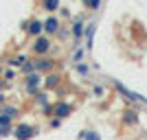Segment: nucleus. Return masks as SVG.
Returning a JSON list of instances; mask_svg holds the SVG:
<instances>
[{
    "instance_id": "9d476101",
    "label": "nucleus",
    "mask_w": 147,
    "mask_h": 140,
    "mask_svg": "<svg viewBox=\"0 0 147 140\" xmlns=\"http://www.w3.org/2000/svg\"><path fill=\"white\" fill-rule=\"evenodd\" d=\"M123 123H125V125H136V123H138V114H136L134 110H127L123 114Z\"/></svg>"
},
{
    "instance_id": "39448f33",
    "label": "nucleus",
    "mask_w": 147,
    "mask_h": 140,
    "mask_svg": "<svg viewBox=\"0 0 147 140\" xmlns=\"http://www.w3.org/2000/svg\"><path fill=\"white\" fill-rule=\"evenodd\" d=\"M59 31H61L59 18H55V15H49V18L44 20V33H46V35H57Z\"/></svg>"
},
{
    "instance_id": "412c9836",
    "label": "nucleus",
    "mask_w": 147,
    "mask_h": 140,
    "mask_svg": "<svg viewBox=\"0 0 147 140\" xmlns=\"http://www.w3.org/2000/svg\"><path fill=\"white\" fill-rule=\"evenodd\" d=\"M94 96H103V88H101V85H94Z\"/></svg>"
},
{
    "instance_id": "5701e85b",
    "label": "nucleus",
    "mask_w": 147,
    "mask_h": 140,
    "mask_svg": "<svg viewBox=\"0 0 147 140\" xmlns=\"http://www.w3.org/2000/svg\"><path fill=\"white\" fill-rule=\"evenodd\" d=\"M61 123H59V118H51V127H59Z\"/></svg>"
},
{
    "instance_id": "f8f14e48",
    "label": "nucleus",
    "mask_w": 147,
    "mask_h": 140,
    "mask_svg": "<svg viewBox=\"0 0 147 140\" xmlns=\"http://www.w3.org/2000/svg\"><path fill=\"white\" fill-rule=\"evenodd\" d=\"M11 116H7V114H2L0 112V129H7V127H11Z\"/></svg>"
},
{
    "instance_id": "2eb2a0df",
    "label": "nucleus",
    "mask_w": 147,
    "mask_h": 140,
    "mask_svg": "<svg viewBox=\"0 0 147 140\" xmlns=\"http://www.w3.org/2000/svg\"><path fill=\"white\" fill-rule=\"evenodd\" d=\"M81 138H84V140H101V136H99L97 131H84Z\"/></svg>"
},
{
    "instance_id": "f03ea898",
    "label": "nucleus",
    "mask_w": 147,
    "mask_h": 140,
    "mask_svg": "<svg viewBox=\"0 0 147 140\" xmlns=\"http://www.w3.org/2000/svg\"><path fill=\"white\" fill-rule=\"evenodd\" d=\"M24 31H26V35H31L35 40V37H40L44 33V22L40 18H33V20H29V22H24Z\"/></svg>"
},
{
    "instance_id": "6ab92c4d",
    "label": "nucleus",
    "mask_w": 147,
    "mask_h": 140,
    "mask_svg": "<svg viewBox=\"0 0 147 140\" xmlns=\"http://www.w3.org/2000/svg\"><path fill=\"white\" fill-rule=\"evenodd\" d=\"M75 70H77L79 74H88V70H90V68H88L86 64H77V66H75Z\"/></svg>"
},
{
    "instance_id": "393cba45",
    "label": "nucleus",
    "mask_w": 147,
    "mask_h": 140,
    "mask_svg": "<svg viewBox=\"0 0 147 140\" xmlns=\"http://www.w3.org/2000/svg\"><path fill=\"white\" fill-rule=\"evenodd\" d=\"M84 5H86V7H88V5H90V0H84Z\"/></svg>"
},
{
    "instance_id": "aec40b11",
    "label": "nucleus",
    "mask_w": 147,
    "mask_h": 140,
    "mask_svg": "<svg viewBox=\"0 0 147 140\" xmlns=\"http://www.w3.org/2000/svg\"><path fill=\"white\" fill-rule=\"evenodd\" d=\"M101 2H103V0H90V5H88V9H92V11H97L99 7H101Z\"/></svg>"
},
{
    "instance_id": "7ed1b4c3",
    "label": "nucleus",
    "mask_w": 147,
    "mask_h": 140,
    "mask_svg": "<svg viewBox=\"0 0 147 140\" xmlns=\"http://www.w3.org/2000/svg\"><path fill=\"white\" fill-rule=\"evenodd\" d=\"M13 136H16L18 140H31L33 136H35V127L29 125V123H20L18 127L13 129Z\"/></svg>"
},
{
    "instance_id": "f257e3e1",
    "label": "nucleus",
    "mask_w": 147,
    "mask_h": 140,
    "mask_svg": "<svg viewBox=\"0 0 147 140\" xmlns=\"http://www.w3.org/2000/svg\"><path fill=\"white\" fill-rule=\"evenodd\" d=\"M51 48H53V44H51V40L46 35L35 37V40H33V46H31V50H33L37 57H46L51 53Z\"/></svg>"
},
{
    "instance_id": "ddd939ff",
    "label": "nucleus",
    "mask_w": 147,
    "mask_h": 140,
    "mask_svg": "<svg viewBox=\"0 0 147 140\" xmlns=\"http://www.w3.org/2000/svg\"><path fill=\"white\" fill-rule=\"evenodd\" d=\"M92 37H94V24H90L86 29V40H88V48H92Z\"/></svg>"
},
{
    "instance_id": "0eeeda50",
    "label": "nucleus",
    "mask_w": 147,
    "mask_h": 140,
    "mask_svg": "<svg viewBox=\"0 0 147 140\" xmlns=\"http://www.w3.org/2000/svg\"><path fill=\"white\" fill-rule=\"evenodd\" d=\"M73 114V105L70 103H66V101H57L55 103V118H66V116H70Z\"/></svg>"
},
{
    "instance_id": "f3484780",
    "label": "nucleus",
    "mask_w": 147,
    "mask_h": 140,
    "mask_svg": "<svg viewBox=\"0 0 147 140\" xmlns=\"http://www.w3.org/2000/svg\"><path fill=\"white\" fill-rule=\"evenodd\" d=\"M2 114H7V116H11V118H16V116H18V110H16V107H2Z\"/></svg>"
},
{
    "instance_id": "20e7f679",
    "label": "nucleus",
    "mask_w": 147,
    "mask_h": 140,
    "mask_svg": "<svg viewBox=\"0 0 147 140\" xmlns=\"http://www.w3.org/2000/svg\"><path fill=\"white\" fill-rule=\"evenodd\" d=\"M40 85H42V77L37 72L33 74H26V81H24V88L29 94H40Z\"/></svg>"
},
{
    "instance_id": "423d86ee",
    "label": "nucleus",
    "mask_w": 147,
    "mask_h": 140,
    "mask_svg": "<svg viewBox=\"0 0 147 140\" xmlns=\"http://www.w3.org/2000/svg\"><path fill=\"white\" fill-rule=\"evenodd\" d=\"M33 64H35V70H40V72H53L57 66L55 59H46V57H37Z\"/></svg>"
},
{
    "instance_id": "4468645a",
    "label": "nucleus",
    "mask_w": 147,
    "mask_h": 140,
    "mask_svg": "<svg viewBox=\"0 0 147 140\" xmlns=\"http://www.w3.org/2000/svg\"><path fill=\"white\" fill-rule=\"evenodd\" d=\"M22 72H24V74H33V72H35V64H33V61L22 64Z\"/></svg>"
},
{
    "instance_id": "4be33fe9",
    "label": "nucleus",
    "mask_w": 147,
    "mask_h": 140,
    "mask_svg": "<svg viewBox=\"0 0 147 140\" xmlns=\"http://www.w3.org/2000/svg\"><path fill=\"white\" fill-rule=\"evenodd\" d=\"M2 77H5V79H13V77H16V72H13V70H5V74H2Z\"/></svg>"
},
{
    "instance_id": "a211bd4d",
    "label": "nucleus",
    "mask_w": 147,
    "mask_h": 140,
    "mask_svg": "<svg viewBox=\"0 0 147 140\" xmlns=\"http://www.w3.org/2000/svg\"><path fill=\"white\" fill-rule=\"evenodd\" d=\"M35 101H37V103H42V105H49V96H46L44 92H42V94H35Z\"/></svg>"
},
{
    "instance_id": "6e6552de",
    "label": "nucleus",
    "mask_w": 147,
    "mask_h": 140,
    "mask_svg": "<svg viewBox=\"0 0 147 140\" xmlns=\"http://www.w3.org/2000/svg\"><path fill=\"white\" fill-rule=\"evenodd\" d=\"M70 35L75 40H81V37H86V26H84V20H77L73 24V31H70Z\"/></svg>"
},
{
    "instance_id": "dca6fc26",
    "label": "nucleus",
    "mask_w": 147,
    "mask_h": 140,
    "mask_svg": "<svg viewBox=\"0 0 147 140\" xmlns=\"http://www.w3.org/2000/svg\"><path fill=\"white\" fill-rule=\"evenodd\" d=\"M81 59H84V48H77L73 53V61L75 64H81Z\"/></svg>"
},
{
    "instance_id": "b1692460",
    "label": "nucleus",
    "mask_w": 147,
    "mask_h": 140,
    "mask_svg": "<svg viewBox=\"0 0 147 140\" xmlns=\"http://www.w3.org/2000/svg\"><path fill=\"white\" fill-rule=\"evenodd\" d=\"M2 74H5V68H2V66H0V77H2Z\"/></svg>"
},
{
    "instance_id": "9b49d317",
    "label": "nucleus",
    "mask_w": 147,
    "mask_h": 140,
    "mask_svg": "<svg viewBox=\"0 0 147 140\" xmlns=\"http://www.w3.org/2000/svg\"><path fill=\"white\" fill-rule=\"evenodd\" d=\"M59 5H61V0H44V2H42V7L49 13H55L57 9H59Z\"/></svg>"
},
{
    "instance_id": "1a4fd4ad",
    "label": "nucleus",
    "mask_w": 147,
    "mask_h": 140,
    "mask_svg": "<svg viewBox=\"0 0 147 140\" xmlns=\"http://www.w3.org/2000/svg\"><path fill=\"white\" fill-rule=\"evenodd\" d=\"M57 85H59V74H55V72H51L46 79H44V88L46 90H55Z\"/></svg>"
}]
</instances>
